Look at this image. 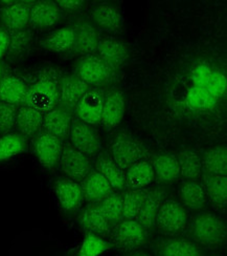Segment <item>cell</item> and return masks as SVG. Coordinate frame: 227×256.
I'll return each instance as SVG.
<instances>
[{
	"label": "cell",
	"instance_id": "cell-1",
	"mask_svg": "<svg viewBox=\"0 0 227 256\" xmlns=\"http://www.w3.org/2000/svg\"><path fill=\"white\" fill-rule=\"evenodd\" d=\"M59 80L50 74H43L28 85L24 104L44 114L59 104Z\"/></svg>",
	"mask_w": 227,
	"mask_h": 256
},
{
	"label": "cell",
	"instance_id": "cell-2",
	"mask_svg": "<svg viewBox=\"0 0 227 256\" xmlns=\"http://www.w3.org/2000/svg\"><path fill=\"white\" fill-rule=\"evenodd\" d=\"M193 238L207 248H217L224 242L226 229L223 220L213 213H202L195 218L192 227Z\"/></svg>",
	"mask_w": 227,
	"mask_h": 256
},
{
	"label": "cell",
	"instance_id": "cell-3",
	"mask_svg": "<svg viewBox=\"0 0 227 256\" xmlns=\"http://www.w3.org/2000/svg\"><path fill=\"white\" fill-rule=\"evenodd\" d=\"M88 86H104L113 80L114 70L97 55L83 56L74 63V74Z\"/></svg>",
	"mask_w": 227,
	"mask_h": 256
},
{
	"label": "cell",
	"instance_id": "cell-4",
	"mask_svg": "<svg viewBox=\"0 0 227 256\" xmlns=\"http://www.w3.org/2000/svg\"><path fill=\"white\" fill-rule=\"evenodd\" d=\"M155 224L161 233L177 236L187 226V212L180 202L166 200L159 207Z\"/></svg>",
	"mask_w": 227,
	"mask_h": 256
},
{
	"label": "cell",
	"instance_id": "cell-5",
	"mask_svg": "<svg viewBox=\"0 0 227 256\" xmlns=\"http://www.w3.org/2000/svg\"><path fill=\"white\" fill-rule=\"evenodd\" d=\"M70 145L85 156H93L100 152L102 147L101 138L92 125L74 120L69 132Z\"/></svg>",
	"mask_w": 227,
	"mask_h": 256
},
{
	"label": "cell",
	"instance_id": "cell-6",
	"mask_svg": "<svg viewBox=\"0 0 227 256\" xmlns=\"http://www.w3.org/2000/svg\"><path fill=\"white\" fill-rule=\"evenodd\" d=\"M59 166L65 176L78 183L91 172L88 156L77 150L70 144L63 146Z\"/></svg>",
	"mask_w": 227,
	"mask_h": 256
},
{
	"label": "cell",
	"instance_id": "cell-7",
	"mask_svg": "<svg viewBox=\"0 0 227 256\" xmlns=\"http://www.w3.org/2000/svg\"><path fill=\"white\" fill-rule=\"evenodd\" d=\"M63 143L60 138L45 132H39L34 140V152L42 167L52 170L59 166Z\"/></svg>",
	"mask_w": 227,
	"mask_h": 256
},
{
	"label": "cell",
	"instance_id": "cell-8",
	"mask_svg": "<svg viewBox=\"0 0 227 256\" xmlns=\"http://www.w3.org/2000/svg\"><path fill=\"white\" fill-rule=\"evenodd\" d=\"M112 161L122 170H127L135 163L142 161L144 149L134 138L120 136L111 145Z\"/></svg>",
	"mask_w": 227,
	"mask_h": 256
},
{
	"label": "cell",
	"instance_id": "cell-9",
	"mask_svg": "<svg viewBox=\"0 0 227 256\" xmlns=\"http://www.w3.org/2000/svg\"><path fill=\"white\" fill-rule=\"evenodd\" d=\"M103 104V92L94 88H89L80 99L74 110L80 121L95 126L101 123Z\"/></svg>",
	"mask_w": 227,
	"mask_h": 256
},
{
	"label": "cell",
	"instance_id": "cell-10",
	"mask_svg": "<svg viewBox=\"0 0 227 256\" xmlns=\"http://www.w3.org/2000/svg\"><path fill=\"white\" fill-rule=\"evenodd\" d=\"M72 28L74 32L72 52L81 57L93 55L99 44V35L95 26L87 20L78 19Z\"/></svg>",
	"mask_w": 227,
	"mask_h": 256
},
{
	"label": "cell",
	"instance_id": "cell-11",
	"mask_svg": "<svg viewBox=\"0 0 227 256\" xmlns=\"http://www.w3.org/2000/svg\"><path fill=\"white\" fill-rule=\"evenodd\" d=\"M28 2H7L0 8V22L1 28L7 32H16L25 30L29 26V10Z\"/></svg>",
	"mask_w": 227,
	"mask_h": 256
},
{
	"label": "cell",
	"instance_id": "cell-12",
	"mask_svg": "<svg viewBox=\"0 0 227 256\" xmlns=\"http://www.w3.org/2000/svg\"><path fill=\"white\" fill-rule=\"evenodd\" d=\"M71 123V110L58 104L56 108L43 114L42 128L45 132L63 141L69 134Z\"/></svg>",
	"mask_w": 227,
	"mask_h": 256
},
{
	"label": "cell",
	"instance_id": "cell-13",
	"mask_svg": "<svg viewBox=\"0 0 227 256\" xmlns=\"http://www.w3.org/2000/svg\"><path fill=\"white\" fill-rule=\"evenodd\" d=\"M61 10L55 2H37L30 6L29 24L39 30L51 28L61 19Z\"/></svg>",
	"mask_w": 227,
	"mask_h": 256
},
{
	"label": "cell",
	"instance_id": "cell-14",
	"mask_svg": "<svg viewBox=\"0 0 227 256\" xmlns=\"http://www.w3.org/2000/svg\"><path fill=\"white\" fill-rule=\"evenodd\" d=\"M59 104L73 110L89 86L75 74H67L59 80Z\"/></svg>",
	"mask_w": 227,
	"mask_h": 256
},
{
	"label": "cell",
	"instance_id": "cell-15",
	"mask_svg": "<svg viewBox=\"0 0 227 256\" xmlns=\"http://www.w3.org/2000/svg\"><path fill=\"white\" fill-rule=\"evenodd\" d=\"M125 116V99L121 92L111 90L104 97L102 125L107 130L117 127L124 119Z\"/></svg>",
	"mask_w": 227,
	"mask_h": 256
},
{
	"label": "cell",
	"instance_id": "cell-16",
	"mask_svg": "<svg viewBox=\"0 0 227 256\" xmlns=\"http://www.w3.org/2000/svg\"><path fill=\"white\" fill-rule=\"evenodd\" d=\"M53 188L59 204L64 210L73 211L82 205L84 194L80 183L65 178L58 180Z\"/></svg>",
	"mask_w": 227,
	"mask_h": 256
},
{
	"label": "cell",
	"instance_id": "cell-17",
	"mask_svg": "<svg viewBox=\"0 0 227 256\" xmlns=\"http://www.w3.org/2000/svg\"><path fill=\"white\" fill-rule=\"evenodd\" d=\"M97 56L113 70L124 66L128 58V50L122 41L112 37H105L97 44Z\"/></svg>",
	"mask_w": 227,
	"mask_h": 256
},
{
	"label": "cell",
	"instance_id": "cell-18",
	"mask_svg": "<svg viewBox=\"0 0 227 256\" xmlns=\"http://www.w3.org/2000/svg\"><path fill=\"white\" fill-rule=\"evenodd\" d=\"M94 24L108 33H120L124 28V17L115 6L109 4L96 6L91 10Z\"/></svg>",
	"mask_w": 227,
	"mask_h": 256
},
{
	"label": "cell",
	"instance_id": "cell-19",
	"mask_svg": "<svg viewBox=\"0 0 227 256\" xmlns=\"http://www.w3.org/2000/svg\"><path fill=\"white\" fill-rule=\"evenodd\" d=\"M28 85L24 80L14 76L4 74L0 80V101L20 106L24 104Z\"/></svg>",
	"mask_w": 227,
	"mask_h": 256
},
{
	"label": "cell",
	"instance_id": "cell-20",
	"mask_svg": "<svg viewBox=\"0 0 227 256\" xmlns=\"http://www.w3.org/2000/svg\"><path fill=\"white\" fill-rule=\"evenodd\" d=\"M43 124V114L25 104L20 105L17 112L15 127L18 132L26 138L36 136L41 132Z\"/></svg>",
	"mask_w": 227,
	"mask_h": 256
},
{
	"label": "cell",
	"instance_id": "cell-21",
	"mask_svg": "<svg viewBox=\"0 0 227 256\" xmlns=\"http://www.w3.org/2000/svg\"><path fill=\"white\" fill-rule=\"evenodd\" d=\"M115 240L123 248H138L145 244L146 230L135 220H125L118 226L115 233Z\"/></svg>",
	"mask_w": 227,
	"mask_h": 256
},
{
	"label": "cell",
	"instance_id": "cell-22",
	"mask_svg": "<svg viewBox=\"0 0 227 256\" xmlns=\"http://www.w3.org/2000/svg\"><path fill=\"white\" fill-rule=\"evenodd\" d=\"M162 202H164V191L160 189H153L145 194L143 205L135 218L145 230L151 229L155 225L157 212Z\"/></svg>",
	"mask_w": 227,
	"mask_h": 256
},
{
	"label": "cell",
	"instance_id": "cell-23",
	"mask_svg": "<svg viewBox=\"0 0 227 256\" xmlns=\"http://www.w3.org/2000/svg\"><path fill=\"white\" fill-rule=\"evenodd\" d=\"M82 189L84 198L90 202L103 200L113 194V189L109 182L99 172H90L83 180Z\"/></svg>",
	"mask_w": 227,
	"mask_h": 256
},
{
	"label": "cell",
	"instance_id": "cell-24",
	"mask_svg": "<svg viewBox=\"0 0 227 256\" xmlns=\"http://www.w3.org/2000/svg\"><path fill=\"white\" fill-rule=\"evenodd\" d=\"M74 32L72 26H63L44 37L41 46L49 52H66L73 48Z\"/></svg>",
	"mask_w": 227,
	"mask_h": 256
},
{
	"label": "cell",
	"instance_id": "cell-25",
	"mask_svg": "<svg viewBox=\"0 0 227 256\" xmlns=\"http://www.w3.org/2000/svg\"><path fill=\"white\" fill-rule=\"evenodd\" d=\"M154 178L152 165L147 161H139L127 169L126 185L131 189H143L152 184Z\"/></svg>",
	"mask_w": 227,
	"mask_h": 256
},
{
	"label": "cell",
	"instance_id": "cell-26",
	"mask_svg": "<svg viewBox=\"0 0 227 256\" xmlns=\"http://www.w3.org/2000/svg\"><path fill=\"white\" fill-rule=\"evenodd\" d=\"M203 184L207 196L219 208H225L227 200L226 176L203 174Z\"/></svg>",
	"mask_w": 227,
	"mask_h": 256
},
{
	"label": "cell",
	"instance_id": "cell-27",
	"mask_svg": "<svg viewBox=\"0 0 227 256\" xmlns=\"http://www.w3.org/2000/svg\"><path fill=\"white\" fill-rule=\"evenodd\" d=\"M182 206L191 210H201L207 205V194L202 185L194 180L183 183L179 190Z\"/></svg>",
	"mask_w": 227,
	"mask_h": 256
},
{
	"label": "cell",
	"instance_id": "cell-28",
	"mask_svg": "<svg viewBox=\"0 0 227 256\" xmlns=\"http://www.w3.org/2000/svg\"><path fill=\"white\" fill-rule=\"evenodd\" d=\"M155 176L160 183H172L180 176L177 158L172 154H160L152 164Z\"/></svg>",
	"mask_w": 227,
	"mask_h": 256
},
{
	"label": "cell",
	"instance_id": "cell-29",
	"mask_svg": "<svg viewBox=\"0 0 227 256\" xmlns=\"http://www.w3.org/2000/svg\"><path fill=\"white\" fill-rule=\"evenodd\" d=\"M203 174L226 176L227 152L224 147H215L204 154L201 160Z\"/></svg>",
	"mask_w": 227,
	"mask_h": 256
},
{
	"label": "cell",
	"instance_id": "cell-30",
	"mask_svg": "<svg viewBox=\"0 0 227 256\" xmlns=\"http://www.w3.org/2000/svg\"><path fill=\"white\" fill-rule=\"evenodd\" d=\"M27 147V138L20 132H8L0 136V162L6 161L21 152Z\"/></svg>",
	"mask_w": 227,
	"mask_h": 256
},
{
	"label": "cell",
	"instance_id": "cell-31",
	"mask_svg": "<svg viewBox=\"0 0 227 256\" xmlns=\"http://www.w3.org/2000/svg\"><path fill=\"white\" fill-rule=\"evenodd\" d=\"M81 226L91 234H105L109 231V222L104 216L99 207L86 208L80 216Z\"/></svg>",
	"mask_w": 227,
	"mask_h": 256
},
{
	"label": "cell",
	"instance_id": "cell-32",
	"mask_svg": "<svg viewBox=\"0 0 227 256\" xmlns=\"http://www.w3.org/2000/svg\"><path fill=\"white\" fill-rule=\"evenodd\" d=\"M177 161L179 164L180 176L186 180H195L202 174L201 158L197 152L192 149H186L178 154Z\"/></svg>",
	"mask_w": 227,
	"mask_h": 256
},
{
	"label": "cell",
	"instance_id": "cell-33",
	"mask_svg": "<svg viewBox=\"0 0 227 256\" xmlns=\"http://www.w3.org/2000/svg\"><path fill=\"white\" fill-rule=\"evenodd\" d=\"M8 34L9 46L6 56L10 59H17L26 54L32 41L31 30L25 28L16 32H8Z\"/></svg>",
	"mask_w": 227,
	"mask_h": 256
},
{
	"label": "cell",
	"instance_id": "cell-34",
	"mask_svg": "<svg viewBox=\"0 0 227 256\" xmlns=\"http://www.w3.org/2000/svg\"><path fill=\"white\" fill-rule=\"evenodd\" d=\"M97 168L99 172L109 182L112 189L122 190L126 187V174L112 160L101 158L97 161Z\"/></svg>",
	"mask_w": 227,
	"mask_h": 256
},
{
	"label": "cell",
	"instance_id": "cell-35",
	"mask_svg": "<svg viewBox=\"0 0 227 256\" xmlns=\"http://www.w3.org/2000/svg\"><path fill=\"white\" fill-rule=\"evenodd\" d=\"M160 256H203L198 244L191 240H174L162 248Z\"/></svg>",
	"mask_w": 227,
	"mask_h": 256
},
{
	"label": "cell",
	"instance_id": "cell-36",
	"mask_svg": "<svg viewBox=\"0 0 227 256\" xmlns=\"http://www.w3.org/2000/svg\"><path fill=\"white\" fill-rule=\"evenodd\" d=\"M146 191L143 189H131L123 196V218L133 220L137 218L140 207L143 205Z\"/></svg>",
	"mask_w": 227,
	"mask_h": 256
},
{
	"label": "cell",
	"instance_id": "cell-37",
	"mask_svg": "<svg viewBox=\"0 0 227 256\" xmlns=\"http://www.w3.org/2000/svg\"><path fill=\"white\" fill-rule=\"evenodd\" d=\"M217 99L207 90L193 86L187 94V104L190 108L195 110H210L216 105Z\"/></svg>",
	"mask_w": 227,
	"mask_h": 256
},
{
	"label": "cell",
	"instance_id": "cell-38",
	"mask_svg": "<svg viewBox=\"0 0 227 256\" xmlns=\"http://www.w3.org/2000/svg\"><path fill=\"white\" fill-rule=\"evenodd\" d=\"M99 209L108 222H118L123 218V198L117 194H111L104 198Z\"/></svg>",
	"mask_w": 227,
	"mask_h": 256
},
{
	"label": "cell",
	"instance_id": "cell-39",
	"mask_svg": "<svg viewBox=\"0 0 227 256\" xmlns=\"http://www.w3.org/2000/svg\"><path fill=\"white\" fill-rule=\"evenodd\" d=\"M109 248L108 244L96 234L88 233L85 236L77 256H100Z\"/></svg>",
	"mask_w": 227,
	"mask_h": 256
},
{
	"label": "cell",
	"instance_id": "cell-40",
	"mask_svg": "<svg viewBox=\"0 0 227 256\" xmlns=\"http://www.w3.org/2000/svg\"><path fill=\"white\" fill-rule=\"evenodd\" d=\"M19 106L0 101V136L10 132L16 124Z\"/></svg>",
	"mask_w": 227,
	"mask_h": 256
},
{
	"label": "cell",
	"instance_id": "cell-41",
	"mask_svg": "<svg viewBox=\"0 0 227 256\" xmlns=\"http://www.w3.org/2000/svg\"><path fill=\"white\" fill-rule=\"evenodd\" d=\"M204 90H207L216 99L222 97L226 90V78L224 74L214 70L213 76Z\"/></svg>",
	"mask_w": 227,
	"mask_h": 256
},
{
	"label": "cell",
	"instance_id": "cell-42",
	"mask_svg": "<svg viewBox=\"0 0 227 256\" xmlns=\"http://www.w3.org/2000/svg\"><path fill=\"white\" fill-rule=\"evenodd\" d=\"M214 70L207 66H198L192 74V81L194 86L205 88L210 79L213 76Z\"/></svg>",
	"mask_w": 227,
	"mask_h": 256
},
{
	"label": "cell",
	"instance_id": "cell-43",
	"mask_svg": "<svg viewBox=\"0 0 227 256\" xmlns=\"http://www.w3.org/2000/svg\"><path fill=\"white\" fill-rule=\"evenodd\" d=\"M56 4L60 8L61 12L64 10V12L67 13L77 12V10H81L84 6V2H79V0H59Z\"/></svg>",
	"mask_w": 227,
	"mask_h": 256
},
{
	"label": "cell",
	"instance_id": "cell-44",
	"mask_svg": "<svg viewBox=\"0 0 227 256\" xmlns=\"http://www.w3.org/2000/svg\"><path fill=\"white\" fill-rule=\"evenodd\" d=\"M9 46V34L6 30L0 28V59L6 56Z\"/></svg>",
	"mask_w": 227,
	"mask_h": 256
},
{
	"label": "cell",
	"instance_id": "cell-45",
	"mask_svg": "<svg viewBox=\"0 0 227 256\" xmlns=\"http://www.w3.org/2000/svg\"><path fill=\"white\" fill-rule=\"evenodd\" d=\"M4 76V68L1 63H0V80L2 79V77Z\"/></svg>",
	"mask_w": 227,
	"mask_h": 256
},
{
	"label": "cell",
	"instance_id": "cell-46",
	"mask_svg": "<svg viewBox=\"0 0 227 256\" xmlns=\"http://www.w3.org/2000/svg\"><path fill=\"white\" fill-rule=\"evenodd\" d=\"M134 256H148V255H134Z\"/></svg>",
	"mask_w": 227,
	"mask_h": 256
}]
</instances>
